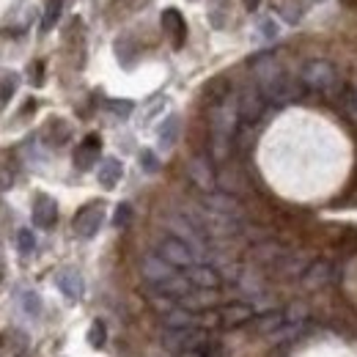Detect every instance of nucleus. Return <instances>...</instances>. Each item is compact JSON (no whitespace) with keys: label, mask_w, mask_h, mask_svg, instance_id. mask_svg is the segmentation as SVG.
Wrapping results in <instances>:
<instances>
[{"label":"nucleus","mask_w":357,"mask_h":357,"mask_svg":"<svg viewBox=\"0 0 357 357\" xmlns=\"http://www.w3.org/2000/svg\"><path fill=\"white\" fill-rule=\"evenodd\" d=\"M140 165H143V171L154 174V171L160 168V162H157V154H154V151H140Z\"/></svg>","instance_id":"nucleus-36"},{"label":"nucleus","mask_w":357,"mask_h":357,"mask_svg":"<svg viewBox=\"0 0 357 357\" xmlns=\"http://www.w3.org/2000/svg\"><path fill=\"white\" fill-rule=\"evenodd\" d=\"M102 220H105V206L102 204H89L75 218V234L83 236V239H91L102 228Z\"/></svg>","instance_id":"nucleus-6"},{"label":"nucleus","mask_w":357,"mask_h":357,"mask_svg":"<svg viewBox=\"0 0 357 357\" xmlns=\"http://www.w3.org/2000/svg\"><path fill=\"white\" fill-rule=\"evenodd\" d=\"M154 289H160L162 294H168V297H174V300H181L184 294H190L192 291V283L187 280V275H174V278H168L165 283H160V286H154Z\"/></svg>","instance_id":"nucleus-21"},{"label":"nucleus","mask_w":357,"mask_h":357,"mask_svg":"<svg viewBox=\"0 0 357 357\" xmlns=\"http://www.w3.org/2000/svg\"><path fill=\"white\" fill-rule=\"evenodd\" d=\"M178 357H206V355H204L201 349H187V352H181Z\"/></svg>","instance_id":"nucleus-39"},{"label":"nucleus","mask_w":357,"mask_h":357,"mask_svg":"<svg viewBox=\"0 0 357 357\" xmlns=\"http://www.w3.org/2000/svg\"><path fill=\"white\" fill-rule=\"evenodd\" d=\"M171 267L176 269H190L192 264H195V253L181 242V239H176V236H165L162 242H160V250H157Z\"/></svg>","instance_id":"nucleus-5"},{"label":"nucleus","mask_w":357,"mask_h":357,"mask_svg":"<svg viewBox=\"0 0 357 357\" xmlns=\"http://www.w3.org/2000/svg\"><path fill=\"white\" fill-rule=\"evenodd\" d=\"M259 33H261V39H264V42H272V39H278V25H275V20H272V17H264V20H259Z\"/></svg>","instance_id":"nucleus-34"},{"label":"nucleus","mask_w":357,"mask_h":357,"mask_svg":"<svg viewBox=\"0 0 357 357\" xmlns=\"http://www.w3.org/2000/svg\"><path fill=\"white\" fill-rule=\"evenodd\" d=\"M168 225L174 228V234H176V239H181L192 253H195V259H204V253H206V248H204V242H201V234H198V228L190 223V220H181V218H171Z\"/></svg>","instance_id":"nucleus-8"},{"label":"nucleus","mask_w":357,"mask_h":357,"mask_svg":"<svg viewBox=\"0 0 357 357\" xmlns=\"http://www.w3.org/2000/svg\"><path fill=\"white\" fill-rule=\"evenodd\" d=\"M201 344H206V330L201 327H187V330H168L162 333V347L168 352H187V349H201Z\"/></svg>","instance_id":"nucleus-3"},{"label":"nucleus","mask_w":357,"mask_h":357,"mask_svg":"<svg viewBox=\"0 0 357 357\" xmlns=\"http://www.w3.org/2000/svg\"><path fill=\"white\" fill-rule=\"evenodd\" d=\"M206 357H228V355H225V349L220 347V344H212L209 352H206Z\"/></svg>","instance_id":"nucleus-38"},{"label":"nucleus","mask_w":357,"mask_h":357,"mask_svg":"<svg viewBox=\"0 0 357 357\" xmlns=\"http://www.w3.org/2000/svg\"><path fill=\"white\" fill-rule=\"evenodd\" d=\"M305 269H308V261H305V259H300V256H283L280 272H283L286 278H297V275H303Z\"/></svg>","instance_id":"nucleus-25"},{"label":"nucleus","mask_w":357,"mask_h":357,"mask_svg":"<svg viewBox=\"0 0 357 357\" xmlns=\"http://www.w3.org/2000/svg\"><path fill=\"white\" fill-rule=\"evenodd\" d=\"M61 6H63V0H50V3H47V11H45V17H42V33H50V31H52V25H55L58 17H61Z\"/></svg>","instance_id":"nucleus-26"},{"label":"nucleus","mask_w":357,"mask_h":357,"mask_svg":"<svg viewBox=\"0 0 357 357\" xmlns=\"http://www.w3.org/2000/svg\"><path fill=\"white\" fill-rule=\"evenodd\" d=\"M283 245H278V242H261V245H256L253 248V261H259V264H267V267H278L280 261H283Z\"/></svg>","instance_id":"nucleus-20"},{"label":"nucleus","mask_w":357,"mask_h":357,"mask_svg":"<svg viewBox=\"0 0 357 357\" xmlns=\"http://www.w3.org/2000/svg\"><path fill=\"white\" fill-rule=\"evenodd\" d=\"M121 174H124V165H121L116 157L102 160L99 168H96V178H99V184H102L105 190H113V187L121 181Z\"/></svg>","instance_id":"nucleus-17"},{"label":"nucleus","mask_w":357,"mask_h":357,"mask_svg":"<svg viewBox=\"0 0 357 357\" xmlns=\"http://www.w3.org/2000/svg\"><path fill=\"white\" fill-rule=\"evenodd\" d=\"M17 83H20V77H17V75H8V77L0 83V102H8V99L14 96V91H17Z\"/></svg>","instance_id":"nucleus-35"},{"label":"nucleus","mask_w":357,"mask_h":357,"mask_svg":"<svg viewBox=\"0 0 357 357\" xmlns=\"http://www.w3.org/2000/svg\"><path fill=\"white\" fill-rule=\"evenodd\" d=\"M220 324L225 327H239V324H245V321H250L253 319V305H248V303H228L220 308Z\"/></svg>","instance_id":"nucleus-14"},{"label":"nucleus","mask_w":357,"mask_h":357,"mask_svg":"<svg viewBox=\"0 0 357 357\" xmlns=\"http://www.w3.org/2000/svg\"><path fill=\"white\" fill-rule=\"evenodd\" d=\"M187 174L192 178V184L195 187H201L204 192H212L215 190V174H212V162L206 160V157H192L190 160V165H187Z\"/></svg>","instance_id":"nucleus-9"},{"label":"nucleus","mask_w":357,"mask_h":357,"mask_svg":"<svg viewBox=\"0 0 357 357\" xmlns=\"http://www.w3.org/2000/svg\"><path fill=\"white\" fill-rule=\"evenodd\" d=\"M253 72H256V83H259L261 93L272 91L286 77L275 55H259V58H253Z\"/></svg>","instance_id":"nucleus-4"},{"label":"nucleus","mask_w":357,"mask_h":357,"mask_svg":"<svg viewBox=\"0 0 357 357\" xmlns=\"http://www.w3.org/2000/svg\"><path fill=\"white\" fill-rule=\"evenodd\" d=\"M107 107H110V110H113L116 116H121V119H127V116L132 113V107H135V105H132V102H110Z\"/></svg>","instance_id":"nucleus-37"},{"label":"nucleus","mask_w":357,"mask_h":357,"mask_svg":"<svg viewBox=\"0 0 357 357\" xmlns=\"http://www.w3.org/2000/svg\"><path fill=\"white\" fill-rule=\"evenodd\" d=\"M162 28L171 33L174 47L181 50V47H184V36H187V25H184V17L178 14L176 8H165V11H162Z\"/></svg>","instance_id":"nucleus-16"},{"label":"nucleus","mask_w":357,"mask_h":357,"mask_svg":"<svg viewBox=\"0 0 357 357\" xmlns=\"http://www.w3.org/2000/svg\"><path fill=\"white\" fill-rule=\"evenodd\" d=\"M178 303H181V308H187L190 313L209 311V308H215L218 294H215V291H209V289H192V291H190V294H184Z\"/></svg>","instance_id":"nucleus-15"},{"label":"nucleus","mask_w":357,"mask_h":357,"mask_svg":"<svg viewBox=\"0 0 357 357\" xmlns=\"http://www.w3.org/2000/svg\"><path fill=\"white\" fill-rule=\"evenodd\" d=\"M105 338H107V330H105V324L96 319L89 330V344L93 349H102V347H105Z\"/></svg>","instance_id":"nucleus-29"},{"label":"nucleus","mask_w":357,"mask_h":357,"mask_svg":"<svg viewBox=\"0 0 357 357\" xmlns=\"http://www.w3.org/2000/svg\"><path fill=\"white\" fill-rule=\"evenodd\" d=\"M305 316H308V308H305L303 303H291V305L283 311V319H286L289 324H303Z\"/></svg>","instance_id":"nucleus-30"},{"label":"nucleus","mask_w":357,"mask_h":357,"mask_svg":"<svg viewBox=\"0 0 357 357\" xmlns=\"http://www.w3.org/2000/svg\"><path fill=\"white\" fill-rule=\"evenodd\" d=\"M187 280L192 283V289H209V291H218L220 286V272L206 264H192V267L184 272Z\"/></svg>","instance_id":"nucleus-11"},{"label":"nucleus","mask_w":357,"mask_h":357,"mask_svg":"<svg viewBox=\"0 0 357 357\" xmlns=\"http://www.w3.org/2000/svg\"><path fill=\"white\" fill-rule=\"evenodd\" d=\"M283 321H286V319H283V311H278V308H275V311L261 313V316H259V321H256V330H259L261 335H267V338H269L272 333H278V330L283 327Z\"/></svg>","instance_id":"nucleus-24"},{"label":"nucleus","mask_w":357,"mask_h":357,"mask_svg":"<svg viewBox=\"0 0 357 357\" xmlns=\"http://www.w3.org/2000/svg\"><path fill=\"white\" fill-rule=\"evenodd\" d=\"M280 14H283V20H286L289 25H297V22L303 20V6H300V3H283V6H280Z\"/></svg>","instance_id":"nucleus-31"},{"label":"nucleus","mask_w":357,"mask_h":357,"mask_svg":"<svg viewBox=\"0 0 357 357\" xmlns=\"http://www.w3.org/2000/svg\"><path fill=\"white\" fill-rule=\"evenodd\" d=\"M17 248H20L22 256H31V253L36 250V236H33L31 228H20V234H17Z\"/></svg>","instance_id":"nucleus-27"},{"label":"nucleus","mask_w":357,"mask_h":357,"mask_svg":"<svg viewBox=\"0 0 357 357\" xmlns=\"http://www.w3.org/2000/svg\"><path fill=\"white\" fill-rule=\"evenodd\" d=\"M96 157H99V135H89V137L80 143V149L75 151V165H77L80 171H89V168H93Z\"/></svg>","instance_id":"nucleus-19"},{"label":"nucleus","mask_w":357,"mask_h":357,"mask_svg":"<svg viewBox=\"0 0 357 357\" xmlns=\"http://www.w3.org/2000/svg\"><path fill=\"white\" fill-rule=\"evenodd\" d=\"M300 80H303V86H308V89L316 91V93H335L338 83H341L335 66H333L330 61H324V58L308 61V63L303 66V72H300Z\"/></svg>","instance_id":"nucleus-1"},{"label":"nucleus","mask_w":357,"mask_h":357,"mask_svg":"<svg viewBox=\"0 0 357 357\" xmlns=\"http://www.w3.org/2000/svg\"><path fill=\"white\" fill-rule=\"evenodd\" d=\"M130 220H132V206L130 204H119L116 206V215H113V225L116 228H127Z\"/></svg>","instance_id":"nucleus-32"},{"label":"nucleus","mask_w":357,"mask_h":357,"mask_svg":"<svg viewBox=\"0 0 357 357\" xmlns=\"http://www.w3.org/2000/svg\"><path fill=\"white\" fill-rule=\"evenodd\" d=\"M58 289L72 300V303H77L80 297H83V291H86V283H83V275L77 272V269H61L58 272Z\"/></svg>","instance_id":"nucleus-13"},{"label":"nucleus","mask_w":357,"mask_h":357,"mask_svg":"<svg viewBox=\"0 0 357 357\" xmlns=\"http://www.w3.org/2000/svg\"><path fill=\"white\" fill-rule=\"evenodd\" d=\"M140 272H143V278H146L151 286H160V283H165L168 278L176 275V267H171L160 253H149V256H143V261H140Z\"/></svg>","instance_id":"nucleus-7"},{"label":"nucleus","mask_w":357,"mask_h":357,"mask_svg":"<svg viewBox=\"0 0 357 357\" xmlns=\"http://www.w3.org/2000/svg\"><path fill=\"white\" fill-rule=\"evenodd\" d=\"M236 110H239L242 124H256L267 110V96L261 93L259 86H245L236 96Z\"/></svg>","instance_id":"nucleus-2"},{"label":"nucleus","mask_w":357,"mask_h":357,"mask_svg":"<svg viewBox=\"0 0 357 357\" xmlns=\"http://www.w3.org/2000/svg\"><path fill=\"white\" fill-rule=\"evenodd\" d=\"M149 300H151V305H154L157 311H162V313H171V311H174V303H171L174 297L162 294L160 289H151V291H149Z\"/></svg>","instance_id":"nucleus-28"},{"label":"nucleus","mask_w":357,"mask_h":357,"mask_svg":"<svg viewBox=\"0 0 357 357\" xmlns=\"http://www.w3.org/2000/svg\"><path fill=\"white\" fill-rule=\"evenodd\" d=\"M330 272H333V264L330 261H313V264H308V269L303 272V286L305 289H321L327 280H330Z\"/></svg>","instance_id":"nucleus-18"},{"label":"nucleus","mask_w":357,"mask_h":357,"mask_svg":"<svg viewBox=\"0 0 357 357\" xmlns=\"http://www.w3.org/2000/svg\"><path fill=\"white\" fill-rule=\"evenodd\" d=\"M157 140H160V149H162V151L174 149V143L178 140V116H168V119L162 121V127H160V132H157Z\"/></svg>","instance_id":"nucleus-22"},{"label":"nucleus","mask_w":357,"mask_h":357,"mask_svg":"<svg viewBox=\"0 0 357 357\" xmlns=\"http://www.w3.org/2000/svg\"><path fill=\"white\" fill-rule=\"evenodd\" d=\"M242 3H245V8H248V11H256L261 0H242Z\"/></svg>","instance_id":"nucleus-40"},{"label":"nucleus","mask_w":357,"mask_h":357,"mask_svg":"<svg viewBox=\"0 0 357 357\" xmlns=\"http://www.w3.org/2000/svg\"><path fill=\"white\" fill-rule=\"evenodd\" d=\"M165 327L168 330H187V327H198V324H195V316L192 313L178 305L171 313H165Z\"/></svg>","instance_id":"nucleus-23"},{"label":"nucleus","mask_w":357,"mask_h":357,"mask_svg":"<svg viewBox=\"0 0 357 357\" xmlns=\"http://www.w3.org/2000/svg\"><path fill=\"white\" fill-rule=\"evenodd\" d=\"M204 209L215 212V215H225V218H239V201L228 192H206L204 195Z\"/></svg>","instance_id":"nucleus-10"},{"label":"nucleus","mask_w":357,"mask_h":357,"mask_svg":"<svg viewBox=\"0 0 357 357\" xmlns=\"http://www.w3.org/2000/svg\"><path fill=\"white\" fill-rule=\"evenodd\" d=\"M22 308H25V313L36 316V313L42 311V300H39V294H36V291H25V294H22Z\"/></svg>","instance_id":"nucleus-33"},{"label":"nucleus","mask_w":357,"mask_h":357,"mask_svg":"<svg viewBox=\"0 0 357 357\" xmlns=\"http://www.w3.org/2000/svg\"><path fill=\"white\" fill-rule=\"evenodd\" d=\"M58 220V204L50 195H36L33 201V225L36 228H52Z\"/></svg>","instance_id":"nucleus-12"}]
</instances>
